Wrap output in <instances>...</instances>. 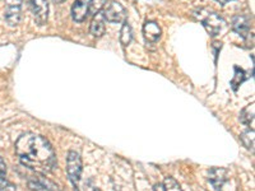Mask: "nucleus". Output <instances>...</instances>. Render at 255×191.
<instances>
[{
  "mask_svg": "<svg viewBox=\"0 0 255 191\" xmlns=\"http://www.w3.org/2000/svg\"><path fill=\"white\" fill-rule=\"evenodd\" d=\"M5 174H6V165L3 161V158L0 157V177L5 176Z\"/></svg>",
  "mask_w": 255,
  "mask_h": 191,
  "instance_id": "nucleus-19",
  "label": "nucleus"
},
{
  "mask_svg": "<svg viewBox=\"0 0 255 191\" xmlns=\"http://www.w3.org/2000/svg\"><path fill=\"white\" fill-rule=\"evenodd\" d=\"M243 144L247 147V149L254 152V129H249V130L244 131L240 136Z\"/></svg>",
  "mask_w": 255,
  "mask_h": 191,
  "instance_id": "nucleus-14",
  "label": "nucleus"
},
{
  "mask_svg": "<svg viewBox=\"0 0 255 191\" xmlns=\"http://www.w3.org/2000/svg\"><path fill=\"white\" fill-rule=\"evenodd\" d=\"M32 14L35 18V22L38 26H44L47 20V13H49V3L47 0H29Z\"/></svg>",
  "mask_w": 255,
  "mask_h": 191,
  "instance_id": "nucleus-5",
  "label": "nucleus"
},
{
  "mask_svg": "<svg viewBox=\"0 0 255 191\" xmlns=\"http://www.w3.org/2000/svg\"><path fill=\"white\" fill-rule=\"evenodd\" d=\"M193 15L199 20L200 23L203 24L204 28L207 29L212 37L220 35L221 29L225 26V20L218 13L212 12L208 9H197L193 12Z\"/></svg>",
  "mask_w": 255,
  "mask_h": 191,
  "instance_id": "nucleus-2",
  "label": "nucleus"
},
{
  "mask_svg": "<svg viewBox=\"0 0 255 191\" xmlns=\"http://www.w3.org/2000/svg\"><path fill=\"white\" fill-rule=\"evenodd\" d=\"M244 76H245V72H244L243 69H239L238 67H235V76H234V79L231 81L232 88H234L235 91L238 90L239 86H240V84L247 79V77H244Z\"/></svg>",
  "mask_w": 255,
  "mask_h": 191,
  "instance_id": "nucleus-16",
  "label": "nucleus"
},
{
  "mask_svg": "<svg viewBox=\"0 0 255 191\" xmlns=\"http://www.w3.org/2000/svg\"><path fill=\"white\" fill-rule=\"evenodd\" d=\"M161 35H162V31H161V27L158 26L157 22H153V20L145 22L144 26H143V36H144L147 42L154 44L159 40Z\"/></svg>",
  "mask_w": 255,
  "mask_h": 191,
  "instance_id": "nucleus-8",
  "label": "nucleus"
},
{
  "mask_svg": "<svg viewBox=\"0 0 255 191\" xmlns=\"http://www.w3.org/2000/svg\"><path fill=\"white\" fill-rule=\"evenodd\" d=\"M240 121L245 124L247 126L254 125V103L248 104L240 113Z\"/></svg>",
  "mask_w": 255,
  "mask_h": 191,
  "instance_id": "nucleus-13",
  "label": "nucleus"
},
{
  "mask_svg": "<svg viewBox=\"0 0 255 191\" xmlns=\"http://www.w3.org/2000/svg\"><path fill=\"white\" fill-rule=\"evenodd\" d=\"M232 29L243 38H247L250 35V18L245 14L235 15L232 18Z\"/></svg>",
  "mask_w": 255,
  "mask_h": 191,
  "instance_id": "nucleus-7",
  "label": "nucleus"
},
{
  "mask_svg": "<svg viewBox=\"0 0 255 191\" xmlns=\"http://www.w3.org/2000/svg\"><path fill=\"white\" fill-rule=\"evenodd\" d=\"M131 38H133V31H131L130 24L128 23V20H124L122 31H120V42L123 46H128L131 42Z\"/></svg>",
  "mask_w": 255,
  "mask_h": 191,
  "instance_id": "nucleus-12",
  "label": "nucleus"
},
{
  "mask_svg": "<svg viewBox=\"0 0 255 191\" xmlns=\"http://www.w3.org/2000/svg\"><path fill=\"white\" fill-rule=\"evenodd\" d=\"M90 32L91 35L95 36V37H101L105 33V18L102 15V13H99V14L95 15L92 23H91Z\"/></svg>",
  "mask_w": 255,
  "mask_h": 191,
  "instance_id": "nucleus-11",
  "label": "nucleus"
},
{
  "mask_svg": "<svg viewBox=\"0 0 255 191\" xmlns=\"http://www.w3.org/2000/svg\"><path fill=\"white\" fill-rule=\"evenodd\" d=\"M162 185L166 191H183L181 188H180L179 183L175 179H172V177H166Z\"/></svg>",
  "mask_w": 255,
  "mask_h": 191,
  "instance_id": "nucleus-17",
  "label": "nucleus"
},
{
  "mask_svg": "<svg viewBox=\"0 0 255 191\" xmlns=\"http://www.w3.org/2000/svg\"><path fill=\"white\" fill-rule=\"evenodd\" d=\"M102 15H104L105 20H108L110 23H122V22L127 20V9L120 1L113 0L104 9Z\"/></svg>",
  "mask_w": 255,
  "mask_h": 191,
  "instance_id": "nucleus-3",
  "label": "nucleus"
},
{
  "mask_svg": "<svg viewBox=\"0 0 255 191\" xmlns=\"http://www.w3.org/2000/svg\"><path fill=\"white\" fill-rule=\"evenodd\" d=\"M108 3V0H91L90 9H88V15L99 14L105 5Z\"/></svg>",
  "mask_w": 255,
  "mask_h": 191,
  "instance_id": "nucleus-15",
  "label": "nucleus"
},
{
  "mask_svg": "<svg viewBox=\"0 0 255 191\" xmlns=\"http://www.w3.org/2000/svg\"><path fill=\"white\" fill-rule=\"evenodd\" d=\"M153 189H154V191H166L165 188H163L162 184H156Z\"/></svg>",
  "mask_w": 255,
  "mask_h": 191,
  "instance_id": "nucleus-20",
  "label": "nucleus"
},
{
  "mask_svg": "<svg viewBox=\"0 0 255 191\" xmlns=\"http://www.w3.org/2000/svg\"><path fill=\"white\" fill-rule=\"evenodd\" d=\"M91 0H76L72 8V17L76 22H83L88 15Z\"/></svg>",
  "mask_w": 255,
  "mask_h": 191,
  "instance_id": "nucleus-9",
  "label": "nucleus"
},
{
  "mask_svg": "<svg viewBox=\"0 0 255 191\" xmlns=\"http://www.w3.org/2000/svg\"><path fill=\"white\" fill-rule=\"evenodd\" d=\"M15 153L20 163L41 175L52 172L58 167L55 152L44 136L27 133L15 142Z\"/></svg>",
  "mask_w": 255,
  "mask_h": 191,
  "instance_id": "nucleus-1",
  "label": "nucleus"
},
{
  "mask_svg": "<svg viewBox=\"0 0 255 191\" xmlns=\"http://www.w3.org/2000/svg\"><path fill=\"white\" fill-rule=\"evenodd\" d=\"M0 191H14V186L8 183L5 179L0 177Z\"/></svg>",
  "mask_w": 255,
  "mask_h": 191,
  "instance_id": "nucleus-18",
  "label": "nucleus"
},
{
  "mask_svg": "<svg viewBox=\"0 0 255 191\" xmlns=\"http://www.w3.org/2000/svg\"><path fill=\"white\" fill-rule=\"evenodd\" d=\"M67 174L74 185L79 183L82 175V159L77 152L70 151L67 156Z\"/></svg>",
  "mask_w": 255,
  "mask_h": 191,
  "instance_id": "nucleus-4",
  "label": "nucleus"
},
{
  "mask_svg": "<svg viewBox=\"0 0 255 191\" xmlns=\"http://www.w3.org/2000/svg\"><path fill=\"white\" fill-rule=\"evenodd\" d=\"M93 191H101V190H99V189H95V190H93Z\"/></svg>",
  "mask_w": 255,
  "mask_h": 191,
  "instance_id": "nucleus-22",
  "label": "nucleus"
},
{
  "mask_svg": "<svg viewBox=\"0 0 255 191\" xmlns=\"http://www.w3.org/2000/svg\"><path fill=\"white\" fill-rule=\"evenodd\" d=\"M4 19H5L6 23L10 27H15L19 24L20 17H22V12H20V8L22 5L20 4H9L4 3Z\"/></svg>",
  "mask_w": 255,
  "mask_h": 191,
  "instance_id": "nucleus-6",
  "label": "nucleus"
},
{
  "mask_svg": "<svg viewBox=\"0 0 255 191\" xmlns=\"http://www.w3.org/2000/svg\"><path fill=\"white\" fill-rule=\"evenodd\" d=\"M227 180V171L225 168H212L209 171V181L216 189H221Z\"/></svg>",
  "mask_w": 255,
  "mask_h": 191,
  "instance_id": "nucleus-10",
  "label": "nucleus"
},
{
  "mask_svg": "<svg viewBox=\"0 0 255 191\" xmlns=\"http://www.w3.org/2000/svg\"><path fill=\"white\" fill-rule=\"evenodd\" d=\"M216 1H218V3L221 4V5H226L229 1H232V0H216Z\"/></svg>",
  "mask_w": 255,
  "mask_h": 191,
  "instance_id": "nucleus-21",
  "label": "nucleus"
}]
</instances>
